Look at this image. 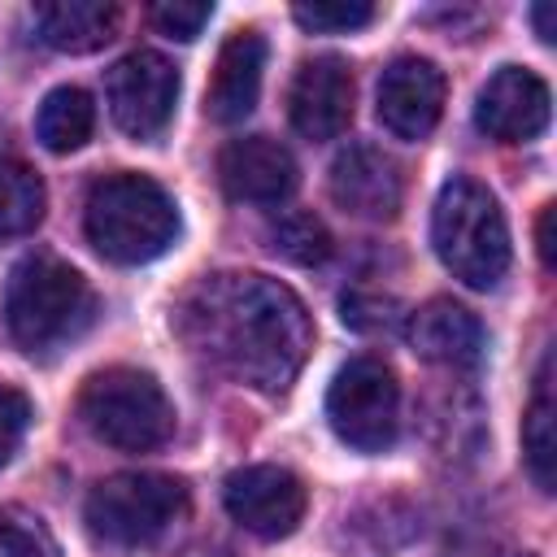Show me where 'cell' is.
<instances>
[{"label": "cell", "instance_id": "ba28073f", "mask_svg": "<svg viewBox=\"0 0 557 557\" xmlns=\"http://www.w3.org/2000/svg\"><path fill=\"white\" fill-rule=\"evenodd\" d=\"M104 96H109L113 122L131 139H157L170 126L178 104V70L170 57L152 48H135L109 70Z\"/></svg>", "mask_w": 557, "mask_h": 557}, {"label": "cell", "instance_id": "44dd1931", "mask_svg": "<svg viewBox=\"0 0 557 557\" xmlns=\"http://www.w3.org/2000/svg\"><path fill=\"white\" fill-rule=\"evenodd\" d=\"M270 248L278 257H287L292 265H322L331 252H335V239L326 231L322 218L305 213V209H292L283 218H274L270 226Z\"/></svg>", "mask_w": 557, "mask_h": 557}, {"label": "cell", "instance_id": "ac0fdd59", "mask_svg": "<svg viewBox=\"0 0 557 557\" xmlns=\"http://www.w3.org/2000/svg\"><path fill=\"white\" fill-rule=\"evenodd\" d=\"M522 457L540 492H553L557 483V405H553V379H548V357L540 361L531 405L522 413Z\"/></svg>", "mask_w": 557, "mask_h": 557}, {"label": "cell", "instance_id": "5bb4252c", "mask_svg": "<svg viewBox=\"0 0 557 557\" xmlns=\"http://www.w3.org/2000/svg\"><path fill=\"white\" fill-rule=\"evenodd\" d=\"M218 183L239 205H283L296 183V157L270 135H239L218 157Z\"/></svg>", "mask_w": 557, "mask_h": 557}, {"label": "cell", "instance_id": "3957f363", "mask_svg": "<svg viewBox=\"0 0 557 557\" xmlns=\"http://www.w3.org/2000/svg\"><path fill=\"white\" fill-rule=\"evenodd\" d=\"M83 231L91 248L113 265L157 261L178 239V205L148 174H104L87 191Z\"/></svg>", "mask_w": 557, "mask_h": 557}, {"label": "cell", "instance_id": "8992f818", "mask_svg": "<svg viewBox=\"0 0 557 557\" xmlns=\"http://www.w3.org/2000/svg\"><path fill=\"white\" fill-rule=\"evenodd\" d=\"M187 483L157 470H126L91 487L83 518L109 544H152L187 513Z\"/></svg>", "mask_w": 557, "mask_h": 557}, {"label": "cell", "instance_id": "4316f807", "mask_svg": "<svg viewBox=\"0 0 557 557\" xmlns=\"http://www.w3.org/2000/svg\"><path fill=\"white\" fill-rule=\"evenodd\" d=\"M553 222H557V205L548 200V205L540 209V222H535V248H540V261H544V270H553V265H557V244H553Z\"/></svg>", "mask_w": 557, "mask_h": 557}, {"label": "cell", "instance_id": "30bf717a", "mask_svg": "<svg viewBox=\"0 0 557 557\" xmlns=\"http://www.w3.org/2000/svg\"><path fill=\"white\" fill-rule=\"evenodd\" d=\"M444 96H448V83H444V70L435 61L396 57L379 74L374 109H379V122L396 139H426L440 126Z\"/></svg>", "mask_w": 557, "mask_h": 557}, {"label": "cell", "instance_id": "7a4b0ae2", "mask_svg": "<svg viewBox=\"0 0 557 557\" xmlns=\"http://www.w3.org/2000/svg\"><path fill=\"white\" fill-rule=\"evenodd\" d=\"M96 318V296L87 278L52 257V252H30L13 265L9 287H4V322L9 335L22 352L44 357L78 339Z\"/></svg>", "mask_w": 557, "mask_h": 557}, {"label": "cell", "instance_id": "5b68a950", "mask_svg": "<svg viewBox=\"0 0 557 557\" xmlns=\"http://www.w3.org/2000/svg\"><path fill=\"white\" fill-rule=\"evenodd\" d=\"M83 426L117 453H152L174 435V405L157 374L135 366H104L78 392Z\"/></svg>", "mask_w": 557, "mask_h": 557}, {"label": "cell", "instance_id": "6da1fadb", "mask_svg": "<svg viewBox=\"0 0 557 557\" xmlns=\"http://www.w3.org/2000/svg\"><path fill=\"white\" fill-rule=\"evenodd\" d=\"M174 326L187 348L261 396H283L313 348L305 300L287 283L252 270L205 274L183 296Z\"/></svg>", "mask_w": 557, "mask_h": 557}, {"label": "cell", "instance_id": "83f0119b", "mask_svg": "<svg viewBox=\"0 0 557 557\" xmlns=\"http://www.w3.org/2000/svg\"><path fill=\"white\" fill-rule=\"evenodd\" d=\"M553 17H557V9H553V4H535V9H531L535 35H540L544 44H553V39H557V26H553Z\"/></svg>", "mask_w": 557, "mask_h": 557}, {"label": "cell", "instance_id": "e0dca14e", "mask_svg": "<svg viewBox=\"0 0 557 557\" xmlns=\"http://www.w3.org/2000/svg\"><path fill=\"white\" fill-rule=\"evenodd\" d=\"M117 22H122L117 4H104V0H52L35 9L39 39L70 57L104 48L117 35Z\"/></svg>", "mask_w": 557, "mask_h": 557}, {"label": "cell", "instance_id": "d6986e66", "mask_svg": "<svg viewBox=\"0 0 557 557\" xmlns=\"http://www.w3.org/2000/svg\"><path fill=\"white\" fill-rule=\"evenodd\" d=\"M96 131V104L83 87H52L35 113V135L48 152L65 157V152H78Z\"/></svg>", "mask_w": 557, "mask_h": 557}, {"label": "cell", "instance_id": "9c48e42d", "mask_svg": "<svg viewBox=\"0 0 557 557\" xmlns=\"http://www.w3.org/2000/svg\"><path fill=\"white\" fill-rule=\"evenodd\" d=\"M222 505L244 531L261 540H287L309 509V492L287 466L261 461V466H239L235 474H226Z\"/></svg>", "mask_w": 557, "mask_h": 557}, {"label": "cell", "instance_id": "7402d4cb", "mask_svg": "<svg viewBox=\"0 0 557 557\" xmlns=\"http://www.w3.org/2000/svg\"><path fill=\"white\" fill-rule=\"evenodd\" d=\"M339 318L344 326H352L357 335H392L405 326V309L396 296L387 292H370V287H352L339 296Z\"/></svg>", "mask_w": 557, "mask_h": 557}, {"label": "cell", "instance_id": "ffe728a7", "mask_svg": "<svg viewBox=\"0 0 557 557\" xmlns=\"http://www.w3.org/2000/svg\"><path fill=\"white\" fill-rule=\"evenodd\" d=\"M44 209L48 191L35 165H26L22 157H0V239L30 235L44 222Z\"/></svg>", "mask_w": 557, "mask_h": 557}, {"label": "cell", "instance_id": "603a6c76", "mask_svg": "<svg viewBox=\"0 0 557 557\" xmlns=\"http://www.w3.org/2000/svg\"><path fill=\"white\" fill-rule=\"evenodd\" d=\"M0 557H61V548L39 513L0 505Z\"/></svg>", "mask_w": 557, "mask_h": 557}, {"label": "cell", "instance_id": "d4e9b609", "mask_svg": "<svg viewBox=\"0 0 557 557\" xmlns=\"http://www.w3.org/2000/svg\"><path fill=\"white\" fill-rule=\"evenodd\" d=\"M148 17H152V26H157L165 39L191 44V39L209 26L213 4H205V0H161V4L148 9Z\"/></svg>", "mask_w": 557, "mask_h": 557}, {"label": "cell", "instance_id": "277c9868", "mask_svg": "<svg viewBox=\"0 0 557 557\" xmlns=\"http://www.w3.org/2000/svg\"><path fill=\"white\" fill-rule=\"evenodd\" d=\"M431 244H435V257L444 261V270L474 292L496 287L509 270L505 213H500L496 196L466 174H453L440 187L435 213H431Z\"/></svg>", "mask_w": 557, "mask_h": 557}, {"label": "cell", "instance_id": "2e32d148", "mask_svg": "<svg viewBox=\"0 0 557 557\" xmlns=\"http://www.w3.org/2000/svg\"><path fill=\"white\" fill-rule=\"evenodd\" d=\"M261 74H265V39L257 30H235L213 61V83H209V117L222 126L244 122L257 109L261 96Z\"/></svg>", "mask_w": 557, "mask_h": 557}, {"label": "cell", "instance_id": "52a82bcc", "mask_svg": "<svg viewBox=\"0 0 557 557\" xmlns=\"http://www.w3.org/2000/svg\"><path fill=\"white\" fill-rule=\"evenodd\" d=\"M331 431L357 453H383L400 435V379L383 357H352L326 387Z\"/></svg>", "mask_w": 557, "mask_h": 557}, {"label": "cell", "instance_id": "9a60e30c", "mask_svg": "<svg viewBox=\"0 0 557 557\" xmlns=\"http://www.w3.org/2000/svg\"><path fill=\"white\" fill-rule=\"evenodd\" d=\"M405 339L422 361L444 370H474L483 361V322L448 296H431L405 313Z\"/></svg>", "mask_w": 557, "mask_h": 557}, {"label": "cell", "instance_id": "cb8c5ba5", "mask_svg": "<svg viewBox=\"0 0 557 557\" xmlns=\"http://www.w3.org/2000/svg\"><path fill=\"white\" fill-rule=\"evenodd\" d=\"M292 17H296V26H305L313 35H348V30H361L366 22H374V4H366V0H313V4H296Z\"/></svg>", "mask_w": 557, "mask_h": 557}, {"label": "cell", "instance_id": "8fae6325", "mask_svg": "<svg viewBox=\"0 0 557 557\" xmlns=\"http://www.w3.org/2000/svg\"><path fill=\"white\" fill-rule=\"evenodd\" d=\"M553 117L548 83L527 65H500L474 100V126L496 144H527Z\"/></svg>", "mask_w": 557, "mask_h": 557}, {"label": "cell", "instance_id": "7c38bea8", "mask_svg": "<svg viewBox=\"0 0 557 557\" xmlns=\"http://www.w3.org/2000/svg\"><path fill=\"white\" fill-rule=\"evenodd\" d=\"M331 200L366 222H392L405 205V174L396 165L392 152H383L379 144H348L335 161H331Z\"/></svg>", "mask_w": 557, "mask_h": 557}, {"label": "cell", "instance_id": "4fadbf2b", "mask_svg": "<svg viewBox=\"0 0 557 557\" xmlns=\"http://www.w3.org/2000/svg\"><path fill=\"white\" fill-rule=\"evenodd\" d=\"M287 117L296 135L322 144L348 131L352 122V70L344 57H309L300 61L287 87Z\"/></svg>", "mask_w": 557, "mask_h": 557}, {"label": "cell", "instance_id": "484cf974", "mask_svg": "<svg viewBox=\"0 0 557 557\" xmlns=\"http://www.w3.org/2000/svg\"><path fill=\"white\" fill-rule=\"evenodd\" d=\"M26 426H30V400H26V392L0 383V466L22 448Z\"/></svg>", "mask_w": 557, "mask_h": 557}]
</instances>
